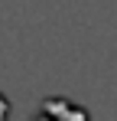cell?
<instances>
[{
	"label": "cell",
	"instance_id": "6da1fadb",
	"mask_svg": "<svg viewBox=\"0 0 117 121\" xmlns=\"http://www.w3.org/2000/svg\"><path fill=\"white\" fill-rule=\"evenodd\" d=\"M42 111H46V115H72V118H85V111H68L65 105H55V101H46Z\"/></svg>",
	"mask_w": 117,
	"mask_h": 121
},
{
	"label": "cell",
	"instance_id": "7a4b0ae2",
	"mask_svg": "<svg viewBox=\"0 0 117 121\" xmlns=\"http://www.w3.org/2000/svg\"><path fill=\"white\" fill-rule=\"evenodd\" d=\"M0 115H7V101L3 98H0Z\"/></svg>",
	"mask_w": 117,
	"mask_h": 121
}]
</instances>
